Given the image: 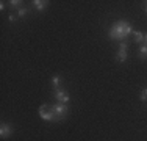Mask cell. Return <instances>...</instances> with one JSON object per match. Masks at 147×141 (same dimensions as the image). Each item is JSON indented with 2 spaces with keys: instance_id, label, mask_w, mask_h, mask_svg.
<instances>
[{
  "instance_id": "1",
  "label": "cell",
  "mask_w": 147,
  "mask_h": 141,
  "mask_svg": "<svg viewBox=\"0 0 147 141\" xmlns=\"http://www.w3.org/2000/svg\"><path fill=\"white\" fill-rule=\"evenodd\" d=\"M130 33H133V27L127 20H117L113 24V27L110 28V38L111 39H125Z\"/></svg>"
},
{
  "instance_id": "2",
  "label": "cell",
  "mask_w": 147,
  "mask_h": 141,
  "mask_svg": "<svg viewBox=\"0 0 147 141\" xmlns=\"http://www.w3.org/2000/svg\"><path fill=\"white\" fill-rule=\"evenodd\" d=\"M52 113H53V121H61L66 115H67V104H55L50 105Z\"/></svg>"
},
{
  "instance_id": "3",
  "label": "cell",
  "mask_w": 147,
  "mask_h": 141,
  "mask_svg": "<svg viewBox=\"0 0 147 141\" xmlns=\"http://www.w3.org/2000/svg\"><path fill=\"white\" fill-rule=\"evenodd\" d=\"M39 116L44 121H53V113H52L50 105H41L39 107Z\"/></svg>"
},
{
  "instance_id": "4",
  "label": "cell",
  "mask_w": 147,
  "mask_h": 141,
  "mask_svg": "<svg viewBox=\"0 0 147 141\" xmlns=\"http://www.w3.org/2000/svg\"><path fill=\"white\" fill-rule=\"evenodd\" d=\"M116 60L119 63H124L125 60H127V42H121L119 50H117V55H116Z\"/></svg>"
},
{
  "instance_id": "5",
  "label": "cell",
  "mask_w": 147,
  "mask_h": 141,
  "mask_svg": "<svg viewBox=\"0 0 147 141\" xmlns=\"http://www.w3.org/2000/svg\"><path fill=\"white\" fill-rule=\"evenodd\" d=\"M55 99L58 100V104H67L69 102V94L63 89H55Z\"/></svg>"
},
{
  "instance_id": "6",
  "label": "cell",
  "mask_w": 147,
  "mask_h": 141,
  "mask_svg": "<svg viewBox=\"0 0 147 141\" xmlns=\"http://www.w3.org/2000/svg\"><path fill=\"white\" fill-rule=\"evenodd\" d=\"M11 133H13L11 125H9V124H5V122H2V125H0V136H2V138H8Z\"/></svg>"
},
{
  "instance_id": "7",
  "label": "cell",
  "mask_w": 147,
  "mask_h": 141,
  "mask_svg": "<svg viewBox=\"0 0 147 141\" xmlns=\"http://www.w3.org/2000/svg\"><path fill=\"white\" fill-rule=\"evenodd\" d=\"M34 6H36V9L38 11H42L44 8H47V5H49V2H45V0H34Z\"/></svg>"
},
{
  "instance_id": "8",
  "label": "cell",
  "mask_w": 147,
  "mask_h": 141,
  "mask_svg": "<svg viewBox=\"0 0 147 141\" xmlns=\"http://www.w3.org/2000/svg\"><path fill=\"white\" fill-rule=\"evenodd\" d=\"M133 38H135V42H144V35L141 31H133Z\"/></svg>"
},
{
  "instance_id": "9",
  "label": "cell",
  "mask_w": 147,
  "mask_h": 141,
  "mask_svg": "<svg viewBox=\"0 0 147 141\" xmlns=\"http://www.w3.org/2000/svg\"><path fill=\"white\" fill-rule=\"evenodd\" d=\"M139 58L147 60V45H141L139 47Z\"/></svg>"
},
{
  "instance_id": "10",
  "label": "cell",
  "mask_w": 147,
  "mask_h": 141,
  "mask_svg": "<svg viewBox=\"0 0 147 141\" xmlns=\"http://www.w3.org/2000/svg\"><path fill=\"white\" fill-rule=\"evenodd\" d=\"M59 83H61V77H59V75H53V77H52V85L55 86V89H58Z\"/></svg>"
},
{
  "instance_id": "11",
  "label": "cell",
  "mask_w": 147,
  "mask_h": 141,
  "mask_svg": "<svg viewBox=\"0 0 147 141\" xmlns=\"http://www.w3.org/2000/svg\"><path fill=\"white\" fill-rule=\"evenodd\" d=\"M27 13H28V11H27L25 8H20V9H19V13H17V14H19L20 17H25V14H27Z\"/></svg>"
},
{
  "instance_id": "12",
  "label": "cell",
  "mask_w": 147,
  "mask_h": 141,
  "mask_svg": "<svg viewBox=\"0 0 147 141\" xmlns=\"http://www.w3.org/2000/svg\"><path fill=\"white\" fill-rule=\"evenodd\" d=\"M141 100H147V89H142V93H141Z\"/></svg>"
},
{
  "instance_id": "13",
  "label": "cell",
  "mask_w": 147,
  "mask_h": 141,
  "mask_svg": "<svg viewBox=\"0 0 147 141\" xmlns=\"http://www.w3.org/2000/svg\"><path fill=\"white\" fill-rule=\"evenodd\" d=\"M19 3H22V2H19V0H11V2H9V5H13V6H17Z\"/></svg>"
},
{
  "instance_id": "14",
  "label": "cell",
  "mask_w": 147,
  "mask_h": 141,
  "mask_svg": "<svg viewBox=\"0 0 147 141\" xmlns=\"http://www.w3.org/2000/svg\"><path fill=\"white\" fill-rule=\"evenodd\" d=\"M8 19L11 20V22H13V20H16V14H9V16H8Z\"/></svg>"
},
{
  "instance_id": "15",
  "label": "cell",
  "mask_w": 147,
  "mask_h": 141,
  "mask_svg": "<svg viewBox=\"0 0 147 141\" xmlns=\"http://www.w3.org/2000/svg\"><path fill=\"white\" fill-rule=\"evenodd\" d=\"M144 45H147V33L144 35Z\"/></svg>"
},
{
  "instance_id": "16",
  "label": "cell",
  "mask_w": 147,
  "mask_h": 141,
  "mask_svg": "<svg viewBox=\"0 0 147 141\" xmlns=\"http://www.w3.org/2000/svg\"><path fill=\"white\" fill-rule=\"evenodd\" d=\"M146 3H147V2H146ZM146 13H147V5H146Z\"/></svg>"
}]
</instances>
